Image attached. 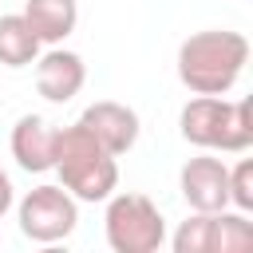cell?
<instances>
[{
    "label": "cell",
    "mask_w": 253,
    "mask_h": 253,
    "mask_svg": "<svg viewBox=\"0 0 253 253\" xmlns=\"http://www.w3.org/2000/svg\"><path fill=\"white\" fill-rule=\"evenodd\" d=\"M249 63V40L229 28L194 32L178 47V79L194 95H229Z\"/></svg>",
    "instance_id": "obj_1"
},
{
    "label": "cell",
    "mask_w": 253,
    "mask_h": 253,
    "mask_svg": "<svg viewBox=\"0 0 253 253\" xmlns=\"http://www.w3.org/2000/svg\"><path fill=\"white\" fill-rule=\"evenodd\" d=\"M178 190L186 198L190 210L198 213H217L229 206V166L213 154V150H202L198 158H190L178 174Z\"/></svg>",
    "instance_id": "obj_7"
},
{
    "label": "cell",
    "mask_w": 253,
    "mask_h": 253,
    "mask_svg": "<svg viewBox=\"0 0 253 253\" xmlns=\"http://www.w3.org/2000/svg\"><path fill=\"white\" fill-rule=\"evenodd\" d=\"M12 202H16V190H12V178L0 170V217L12 210Z\"/></svg>",
    "instance_id": "obj_14"
},
{
    "label": "cell",
    "mask_w": 253,
    "mask_h": 253,
    "mask_svg": "<svg viewBox=\"0 0 253 253\" xmlns=\"http://www.w3.org/2000/svg\"><path fill=\"white\" fill-rule=\"evenodd\" d=\"M229 206L249 213L253 210V162L241 158L237 166H229Z\"/></svg>",
    "instance_id": "obj_13"
},
{
    "label": "cell",
    "mask_w": 253,
    "mask_h": 253,
    "mask_svg": "<svg viewBox=\"0 0 253 253\" xmlns=\"http://www.w3.org/2000/svg\"><path fill=\"white\" fill-rule=\"evenodd\" d=\"M87 83V63L79 51H67L63 43L36 55V91L47 103H71Z\"/></svg>",
    "instance_id": "obj_8"
},
{
    "label": "cell",
    "mask_w": 253,
    "mask_h": 253,
    "mask_svg": "<svg viewBox=\"0 0 253 253\" xmlns=\"http://www.w3.org/2000/svg\"><path fill=\"white\" fill-rule=\"evenodd\" d=\"M20 16L28 20V28L36 32L40 43L55 47V43H63V40L75 32V24H79V4H75V0H28Z\"/></svg>",
    "instance_id": "obj_11"
},
{
    "label": "cell",
    "mask_w": 253,
    "mask_h": 253,
    "mask_svg": "<svg viewBox=\"0 0 253 253\" xmlns=\"http://www.w3.org/2000/svg\"><path fill=\"white\" fill-rule=\"evenodd\" d=\"M103 233L115 253H158L166 245V217L146 194L123 190L107 198Z\"/></svg>",
    "instance_id": "obj_4"
},
{
    "label": "cell",
    "mask_w": 253,
    "mask_h": 253,
    "mask_svg": "<svg viewBox=\"0 0 253 253\" xmlns=\"http://www.w3.org/2000/svg\"><path fill=\"white\" fill-rule=\"evenodd\" d=\"M174 253H241L253 245V221L241 210H217V213H190L174 237Z\"/></svg>",
    "instance_id": "obj_6"
},
{
    "label": "cell",
    "mask_w": 253,
    "mask_h": 253,
    "mask_svg": "<svg viewBox=\"0 0 253 253\" xmlns=\"http://www.w3.org/2000/svg\"><path fill=\"white\" fill-rule=\"evenodd\" d=\"M178 130L198 150L245 154L253 146V111H249V99L194 95L182 107V115H178Z\"/></svg>",
    "instance_id": "obj_3"
},
{
    "label": "cell",
    "mask_w": 253,
    "mask_h": 253,
    "mask_svg": "<svg viewBox=\"0 0 253 253\" xmlns=\"http://www.w3.org/2000/svg\"><path fill=\"white\" fill-rule=\"evenodd\" d=\"M59 186L75 202H107L119 190V162L111 150L99 146V138L83 126H59L55 130V166Z\"/></svg>",
    "instance_id": "obj_2"
},
{
    "label": "cell",
    "mask_w": 253,
    "mask_h": 253,
    "mask_svg": "<svg viewBox=\"0 0 253 253\" xmlns=\"http://www.w3.org/2000/svg\"><path fill=\"white\" fill-rule=\"evenodd\" d=\"M16 221H20V233L36 245H55V241H67L79 225V202L63 190V186H36L20 198L16 206Z\"/></svg>",
    "instance_id": "obj_5"
},
{
    "label": "cell",
    "mask_w": 253,
    "mask_h": 253,
    "mask_svg": "<svg viewBox=\"0 0 253 253\" xmlns=\"http://www.w3.org/2000/svg\"><path fill=\"white\" fill-rule=\"evenodd\" d=\"M40 47L43 43L36 40V32L28 28V20L20 12L0 16V63L4 67H28V63H36Z\"/></svg>",
    "instance_id": "obj_12"
},
{
    "label": "cell",
    "mask_w": 253,
    "mask_h": 253,
    "mask_svg": "<svg viewBox=\"0 0 253 253\" xmlns=\"http://www.w3.org/2000/svg\"><path fill=\"white\" fill-rule=\"evenodd\" d=\"M79 123H83V126L99 138V146L111 150L115 158L126 154V150L138 142V130H142L138 111L126 107V103H115V99H99V103H91V107L79 115Z\"/></svg>",
    "instance_id": "obj_9"
},
{
    "label": "cell",
    "mask_w": 253,
    "mask_h": 253,
    "mask_svg": "<svg viewBox=\"0 0 253 253\" xmlns=\"http://www.w3.org/2000/svg\"><path fill=\"white\" fill-rule=\"evenodd\" d=\"M8 146H12L16 166L28 170V174H43V170L55 166V126L40 115H20Z\"/></svg>",
    "instance_id": "obj_10"
}]
</instances>
